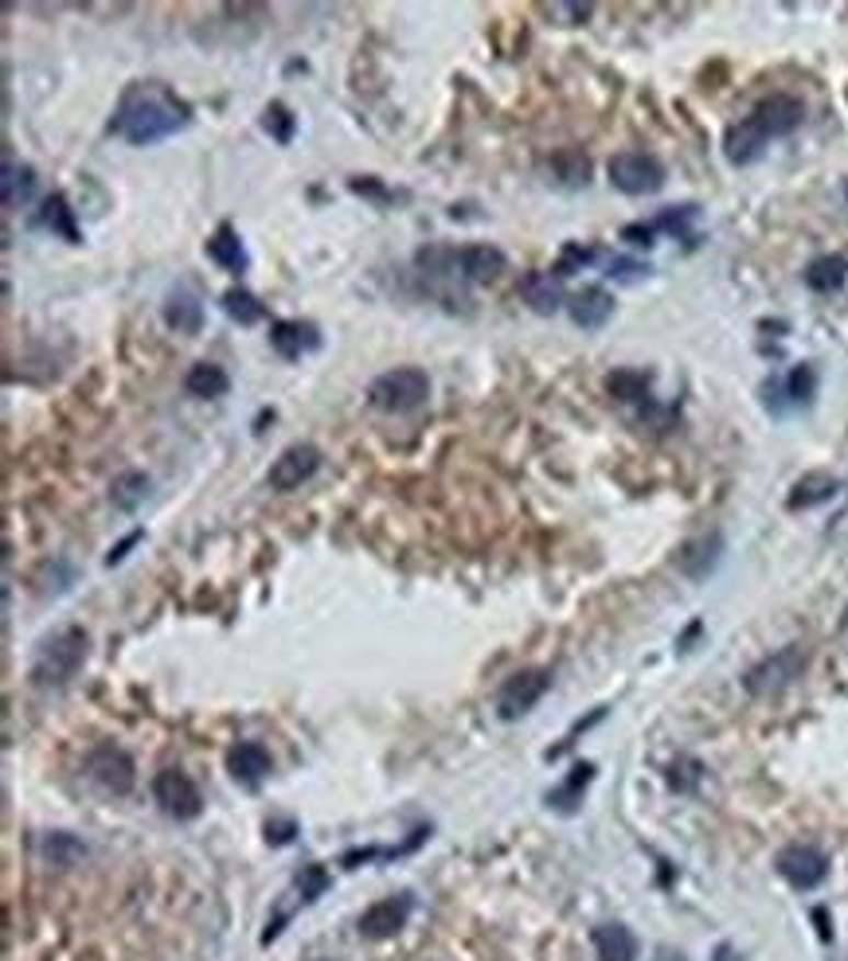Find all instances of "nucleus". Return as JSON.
<instances>
[{"label": "nucleus", "instance_id": "obj_37", "mask_svg": "<svg viewBox=\"0 0 848 961\" xmlns=\"http://www.w3.org/2000/svg\"><path fill=\"white\" fill-rule=\"evenodd\" d=\"M610 270V278H618V282H637V278L649 274V267L645 262H634V259H602Z\"/></svg>", "mask_w": 848, "mask_h": 961}, {"label": "nucleus", "instance_id": "obj_13", "mask_svg": "<svg viewBox=\"0 0 848 961\" xmlns=\"http://www.w3.org/2000/svg\"><path fill=\"white\" fill-rule=\"evenodd\" d=\"M505 267H509V259H505V250L493 247V242H470V247L454 250V270L474 285L500 278Z\"/></svg>", "mask_w": 848, "mask_h": 961}, {"label": "nucleus", "instance_id": "obj_15", "mask_svg": "<svg viewBox=\"0 0 848 961\" xmlns=\"http://www.w3.org/2000/svg\"><path fill=\"white\" fill-rule=\"evenodd\" d=\"M317 344H321V332L309 320H274L270 325V348L282 360H302Z\"/></svg>", "mask_w": 848, "mask_h": 961}, {"label": "nucleus", "instance_id": "obj_32", "mask_svg": "<svg viewBox=\"0 0 848 961\" xmlns=\"http://www.w3.org/2000/svg\"><path fill=\"white\" fill-rule=\"evenodd\" d=\"M610 395H618L622 403H642L649 399V375L645 372H614L607 380Z\"/></svg>", "mask_w": 848, "mask_h": 961}, {"label": "nucleus", "instance_id": "obj_10", "mask_svg": "<svg viewBox=\"0 0 848 961\" xmlns=\"http://www.w3.org/2000/svg\"><path fill=\"white\" fill-rule=\"evenodd\" d=\"M152 798H157V805L177 821H192V817H200V810H204L200 785L192 782L184 770H172V766L152 778Z\"/></svg>", "mask_w": 848, "mask_h": 961}, {"label": "nucleus", "instance_id": "obj_9", "mask_svg": "<svg viewBox=\"0 0 848 961\" xmlns=\"http://www.w3.org/2000/svg\"><path fill=\"white\" fill-rule=\"evenodd\" d=\"M317 470H321V450H317L313 442H294L270 462L267 480L274 493H294V489H302Z\"/></svg>", "mask_w": 848, "mask_h": 961}, {"label": "nucleus", "instance_id": "obj_39", "mask_svg": "<svg viewBox=\"0 0 848 961\" xmlns=\"http://www.w3.org/2000/svg\"><path fill=\"white\" fill-rule=\"evenodd\" d=\"M653 239H657V227H653V223H630V227H622V242L653 247Z\"/></svg>", "mask_w": 848, "mask_h": 961}, {"label": "nucleus", "instance_id": "obj_24", "mask_svg": "<svg viewBox=\"0 0 848 961\" xmlns=\"http://www.w3.org/2000/svg\"><path fill=\"white\" fill-rule=\"evenodd\" d=\"M36 227H44V231L59 235V239H67V242H79L82 239L79 227H75L71 204H67V196H59V192L44 200V207H39V215H36Z\"/></svg>", "mask_w": 848, "mask_h": 961}, {"label": "nucleus", "instance_id": "obj_34", "mask_svg": "<svg viewBox=\"0 0 848 961\" xmlns=\"http://www.w3.org/2000/svg\"><path fill=\"white\" fill-rule=\"evenodd\" d=\"M813 392H817V372H813L810 364H798L794 372L787 375V399H794L798 407H802V403L813 399Z\"/></svg>", "mask_w": 848, "mask_h": 961}, {"label": "nucleus", "instance_id": "obj_29", "mask_svg": "<svg viewBox=\"0 0 848 961\" xmlns=\"http://www.w3.org/2000/svg\"><path fill=\"white\" fill-rule=\"evenodd\" d=\"M145 497H149V477H145L142 470L122 473V477L110 485V500H114V508H122V512H134Z\"/></svg>", "mask_w": 848, "mask_h": 961}, {"label": "nucleus", "instance_id": "obj_31", "mask_svg": "<svg viewBox=\"0 0 848 961\" xmlns=\"http://www.w3.org/2000/svg\"><path fill=\"white\" fill-rule=\"evenodd\" d=\"M552 172L567 188H587V180H590V160H587V152H579V149L555 152V157H552Z\"/></svg>", "mask_w": 848, "mask_h": 961}, {"label": "nucleus", "instance_id": "obj_30", "mask_svg": "<svg viewBox=\"0 0 848 961\" xmlns=\"http://www.w3.org/2000/svg\"><path fill=\"white\" fill-rule=\"evenodd\" d=\"M837 493V477L829 473H810L794 485V497H790V508H810V505H822Z\"/></svg>", "mask_w": 848, "mask_h": 961}, {"label": "nucleus", "instance_id": "obj_14", "mask_svg": "<svg viewBox=\"0 0 848 961\" xmlns=\"http://www.w3.org/2000/svg\"><path fill=\"white\" fill-rule=\"evenodd\" d=\"M270 770H274V758H270V750L262 747V743H235V747L227 750V775L239 785H247V790L262 785V778H267Z\"/></svg>", "mask_w": 848, "mask_h": 961}, {"label": "nucleus", "instance_id": "obj_26", "mask_svg": "<svg viewBox=\"0 0 848 961\" xmlns=\"http://www.w3.org/2000/svg\"><path fill=\"white\" fill-rule=\"evenodd\" d=\"M39 852H44V860H52L55 868H75L79 860H87V845H82L75 833H44Z\"/></svg>", "mask_w": 848, "mask_h": 961}, {"label": "nucleus", "instance_id": "obj_38", "mask_svg": "<svg viewBox=\"0 0 848 961\" xmlns=\"http://www.w3.org/2000/svg\"><path fill=\"white\" fill-rule=\"evenodd\" d=\"M297 837V821L294 817H270L267 821V840L270 845H290V840Z\"/></svg>", "mask_w": 848, "mask_h": 961}, {"label": "nucleus", "instance_id": "obj_33", "mask_svg": "<svg viewBox=\"0 0 848 961\" xmlns=\"http://www.w3.org/2000/svg\"><path fill=\"white\" fill-rule=\"evenodd\" d=\"M700 215V207L697 204H685V207H665L662 215H657V219H653V227H657V231H669V235H677V239H688V223L697 219Z\"/></svg>", "mask_w": 848, "mask_h": 961}, {"label": "nucleus", "instance_id": "obj_20", "mask_svg": "<svg viewBox=\"0 0 848 961\" xmlns=\"http://www.w3.org/2000/svg\"><path fill=\"white\" fill-rule=\"evenodd\" d=\"M590 942L599 961H637V938L630 926L622 923H602L590 930Z\"/></svg>", "mask_w": 848, "mask_h": 961}, {"label": "nucleus", "instance_id": "obj_35", "mask_svg": "<svg viewBox=\"0 0 848 961\" xmlns=\"http://www.w3.org/2000/svg\"><path fill=\"white\" fill-rule=\"evenodd\" d=\"M262 125H267V134L274 137V142H282V145L294 137V114H290L282 102H270L267 114H262Z\"/></svg>", "mask_w": 848, "mask_h": 961}, {"label": "nucleus", "instance_id": "obj_41", "mask_svg": "<svg viewBox=\"0 0 848 961\" xmlns=\"http://www.w3.org/2000/svg\"><path fill=\"white\" fill-rule=\"evenodd\" d=\"M653 961H688V958L680 950H672V946H662V950L653 953Z\"/></svg>", "mask_w": 848, "mask_h": 961}, {"label": "nucleus", "instance_id": "obj_8", "mask_svg": "<svg viewBox=\"0 0 848 961\" xmlns=\"http://www.w3.org/2000/svg\"><path fill=\"white\" fill-rule=\"evenodd\" d=\"M774 868L790 887L813 891V887H822L825 875H829V856L817 845H787L774 856Z\"/></svg>", "mask_w": 848, "mask_h": 961}, {"label": "nucleus", "instance_id": "obj_11", "mask_svg": "<svg viewBox=\"0 0 848 961\" xmlns=\"http://www.w3.org/2000/svg\"><path fill=\"white\" fill-rule=\"evenodd\" d=\"M87 775L94 778V782H99L106 793H114V798H125V793L134 790V782H137L134 758L125 755L122 747H114V743H102V747L90 750V755H87Z\"/></svg>", "mask_w": 848, "mask_h": 961}, {"label": "nucleus", "instance_id": "obj_1", "mask_svg": "<svg viewBox=\"0 0 848 961\" xmlns=\"http://www.w3.org/2000/svg\"><path fill=\"white\" fill-rule=\"evenodd\" d=\"M188 122H192V106L177 99V90H169L165 82H134L122 90L110 129L129 145L149 149V145L169 142L172 134L188 129Z\"/></svg>", "mask_w": 848, "mask_h": 961}, {"label": "nucleus", "instance_id": "obj_5", "mask_svg": "<svg viewBox=\"0 0 848 961\" xmlns=\"http://www.w3.org/2000/svg\"><path fill=\"white\" fill-rule=\"evenodd\" d=\"M610 172V184L625 196H653V192H662L665 184V165L653 152H614L607 165Z\"/></svg>", "mask_w": 848, "mask_h": 961}, {"label": "nucleus", "instance_id": "obj_36", "mask_svg": "<svg viewBox=\"0 0 848 961\" xmlns=\"http://www.w3.org/2000/svg\"><path fill=\"white\" fill-rule=\"evenodd\" d=\"M325 887H329V872H325L321 863H309V868H305V872L297 875V891H302V907H305V903L317 900V895H321Z\"/></svg>", "mask_w": 848, "mask_h": 961}, {"label": "nucleus", "instance_id": "obj_2", "mask_svg": "<svg viewBox=\"0 0 848 961\" xmlns=\"http://www.w3.org/2000/svg\"><path fill=\"white\" fill-rule=\"evenodd\" d=\"M805 122V106L790 94H774V99L759 102L743 122H735L724 134V157L732 165H750L759 160L762 149L778 137H790L798 125Z\"/></svg>", "mask_w": 848, "mask_h": 961}, {"label": "nucleus", "instance_id": "obj_28", "mask_svg": "<svg viewBox=\"0 0 848 961\" xmlns=\"http://www.w3.org/2000/svg\"><path fill=\"white\" fill-rule=\"evenodd\" d=\"M219 302H224V313H227V317L239 320L242 329H250V325H259V320H267V305H262L255 294H247L242 285L227 290V294L219 297Z\"/></svg>", "mask_w": 848, "mask_h": 961}, {"label": "nucleus", "instance_id": "obj_4", "mask_svg": "<svg viewBox=\"0 0 848 961\" xmlns=\"http://www.w3.org/2000/svg\"><path fill=\"white\" fill-rule=\"evenodd\" d=\"M430 399V375L422 368H392V372L375 375L368 387V403L387 415H407L419 410Z\"/></svg>", "mask_w": 848, "mask_h": 961}, {"label": "nucleus", "instance_id": "obj_19", "mask_svg": "<svg viewBox=\"0 0 848 961\" xmlns=\"http://www.w3.org/2000/svg\"><path fill=\"white\" fill-rule=\"evenodd\" d=\"M567 313L579 329H602L610 317H614V297L602 290V285H587L579 294L567 302Z\"/></svg>", "mask_w": 848, "mask_h": 961}, {"label": "nucleus", "instance_id": "obj_6", "mask_svg": "<svg viewBox=\"0 0 848 961\" xmlns=\"http://www.w3.org/2000/svg\"><path fill=\"white\" fill-rule=\"evenodd\" d=\"M802 668H805V649L802 645H787V649L762 657L755 668H747L743 688H747L750 696H774L794 685V680L802 677Z\"/></svg>", "mask_w": 848, "mask_h": 961}, {"label": "nucleus", "instance_id": "obj_42", "mask_svg": "<svg viewBox=\"0 0 848 961\" xmlns=\"http://www.w3.org/2000/svg\"><path fill=\"white\" fill-rule=\"evenodd\" d=\"M845 200H848V180H845Z\"/></svg>", "mask_w": 848, "mask_h": 961}, {"label": "nucleus", "instance_id": "obj_3", "mask_svg": "<svg viewBox=\"0 0 848 961\" xmlns=\"http://www.w3.org/2000/svg\"><path fill=\"white\" fill-rule=\"evenodd\" d=\"M87 649H90V633L82 625H67L55 637H47L36 649V660H32V685L39 688H63L79 677V668L87 665Z\"/></svg>", "mask_w": 848, "mask_h": 961}, {"label": "nucleus", "instance_id": "obj_7", "mask_svg": "<svg viewBox=\"0 0 848 961\" xmlns=\"http://www.w3.org/2000/svg\"><path fill=\"white\" fill-rule=\"evenodd\" d=\"M547 688H552V672H547V668H520V672H512V677L500 685L497 715L509 723L524 720V715L547 696Z\"/></svg>", "mask_w": 848, "mask_h": 961}, {"label": "nucleus", "instance_id": "obj_27", "mask_svg": "<svg viewBox=\"0 0 848 961\" xmlns=\"http://www.w3.org/2000/svg\"><path fill=\"white\" fill-rule=\"evenodd\" d=\"M590 778H595V762H579L572 770V778H567L559 790L547 793V805H552V810H559V813H575V805H579V798H583V790L590 785Z\"/></svg>", "mask_w": 848, "mask_h": 961}, {"label": "nucleus", "instance_id": "obj_25", "mask_svg": "<svg viewBox=\"0 0 848 961\" xmlns=\"http://www.w3.org/2000/svg\"><path fill=\"white\" fill-rule=\"evenodd\" d=\"M848 278V259L845 255H822V259H813L805 267V285H810L813 294H833L840 290Z\"/></svg>", "mask_w": 848, "mask_h": 961}, {"label": "nucleus", "instance_id": "obj_22", "mask_svg": "<svg viewBox=\"0 0 848 961\" xmlns=\"http://www.w3.org/2000/svg\"><path fill=\"white\" fill-rule=\"evenodd\" d=\"M36 169L32 165H16V160H4V180H0V192H4V207L16 212V207H27L36 200Z\"/></svg>", "mask_w": 848, "mask_h": 961}, {"label": "nucleus", "instance_id": "obj_12", "mask_svg": "<svg viewBox=\"0 0 848 961\" xmlns=\"http://www.w3.org/2000/svg\"><path fill=\"white\" fill-rule=\"evenodd\" d=\"M415 911V900L407 895V891H399V895H387V900L372 903V907L360 915V935L364 938H392L399 935L403 926H407V918H411Z\"/></svg>", "mask_w": 848, "mask_h": 961}, {"label": "nucleus", "instance_id": "obj_23", "mask_svg": "<svg viewBox=\"0 0 848 961\" xmlns=\"http://www.w3.org/2000/svg\"><path fill=\"white\" fill-rule=\"evenodd\" d=\"M227 387H231L227 372L219 364H207V360L192 364L184 375V392L196 395V399H219V395H227Z\"/></svg>", "mask_w": 848, "mask_h": 961}, {"label": "nucleus", "instance_id": "obj_16", "mask_svg": "<svg viewBox=\"0 0 848 961\" xmlns=\"http://www.w3.org/2000/svg\"><path fill=\"white\" fill-rule=\"evenodd\" d=\"M161 317L165 325H169L172 332H184V337H196L200 329H204V302H200L196 290H172L169 297H165L161 305Z\"/></svg>", "mask_w": 848, "mask_h": 961}, {"label": "nucleus", "instance_id": "obj_21", "mask_svg": "<svg viewBox=\"0 0 848 961\" xmlns=\"http://www.w3.org/2000/svg\"><path fill=\"white\" fill-rule=\"evenodd\" d=\"M204 250H207V259L219 262V267L231 270V274H247V267H250L247 247H242L239 231H235L231 223H219L212 239L204 242Z\"/></svg>", "mask_w": 848, "mask_h": 961}, {"label": "nucleus", "instance_id": "obj_17", "mask_svg": "<svg viewBox=\"0 0 848 961\" xmlns=\"http://www.w3.org/2000/svg\"><path fill=\"white\" fill-rule=\"evenodd\" d=\"M520 297L536 313H559L572 302L567 290H563V278H555L552 270H532V274L520 278Z\"/></svg>", "mask_w": 848, "mask_h": 961}, {"label": "nucleus", "instance_id": "obj_18", "mask_svg": "<svg viewBox=\"0 0 848 961\" xmlns=\"http://www.w3.org/2000/svg\"><path fill=\"white\" fill-rule=\"evenodd\" d=\"M720 552H724V535L720 532H708V535H697V540H688L677 555V567L685 570L688 579H708L720 563Z\"/></svg>", "mask_w": 848, "mask_h": 961}, {"label": "nucleus", "instance_id": "obj_40", "mask_svg": "<svg viewBox=\"0 0 848 961\" xmlns=\"http://www.w3.org/2000/svg\"><path fill=\"white\" fill-rule=\"evenodd\" d=\"M145 540V532L142 528H137V532H129L125 535L122 543H117V547H110V555H106V567H114V563H122L125 559V552H129V547H134V543H142Z\"/></svg>", "mask_w": 848, "mask_h": 961}]
</instances>
